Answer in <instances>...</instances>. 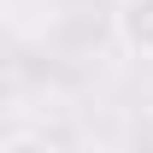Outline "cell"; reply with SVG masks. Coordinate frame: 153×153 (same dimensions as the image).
Here are the masks:
<instances>
[{"instance_id":"obj_1","label":"cell","mask_w":153,"mask_h":153,"mask_svg":"<svg viewBox=\"0 0 153 153\" xmlns=\"http://www.w3.org/2000/svg\"><path fill=\"white\" fill-rule=\"evenodd\" d=\"M118 41L130 47V53L153 59V0H118Z\"/></svg>"},{"instance_id":"obj_2","label":"cell","mask_w":153,"mask_h":153,"mask_svg":"<svg viewBox=\"0 0 153 153\" xmlns=\"http://www.w3.org/2000/svg\"><path fill=\"white\" fill-rule=\"evenodd\" d=\"M0 153H53V147H47L41 135H12V141H6Z\"/></svg>"}]
</instances>
